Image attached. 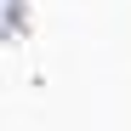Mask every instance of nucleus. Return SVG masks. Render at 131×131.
I'll list each match as a JSON object with an SVG mask.
<instances>
[]
</instances>
